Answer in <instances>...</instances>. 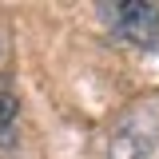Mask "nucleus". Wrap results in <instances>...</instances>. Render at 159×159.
I'll list each match as a JSON object with an SVG mask.
<instances>
[{"instance_id":"f03ea898","label":"nucleus","mask_w":159,"mask_h":159,"mask_svg":"<svg viewBox=\"0 0 159 159\" xmlns=\"http://www.w3.org/2000/svg\"><path fill=\"white\" fill-rule=\"evenodd\" d=\"M103 24L111 28V36H119L131 48H151L159 40V4L147 0H116V4H99Z\"/></svg>"},{"instance_id":"7ed1b4c3","label":"nucleus","mask_w":159,"mask_h":159,"mask_svg":"<svg viewBox=\"0 0 159 159\" xmlns=\"http://www.w3.org/2000/svg\"><path fill=\"white\" fill-rule=\"evenodd\" d=\"M16 131H20V96L12 76L0 72V147H12Z\"/></svg>"},{"instance_id":"f257e3e1","label":"nucleus","mask_w":159,"mask_h":159,"mask_svg":"<svg viewBox=\"0 0 159 159\" xmlns=\"http://www.w3.org/2000/svg\"><path fill=\"white\" fill-rule=\"evenodd\" d=\"M159 147V111L131 107L107 131V159H151Z\"/></svg>"}]
</instances>
